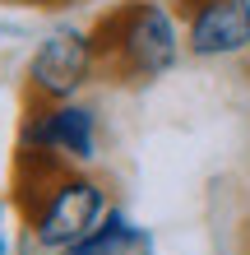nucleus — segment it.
I'll return each mask as SVG.
<instances>
[{
	"instance_id": "9d476101",
	"label": "nucleus",
	"mask_w": 250,
	"mask_h": 255,
	"mask_svg": "<svg viewBox=\"0 0 250 255\" xmlns=\"http://www.w3.org/2000/svg\"><path fill=\"white\" fill-rule=\"evenodd\" d=\"M0 218H5V200H0Z\"/></svg>"
},
{
	"instance_id": "20e7f679",
	"label": "nucleus",
	"mask_w": 250,
	"mask_h": 255,
	"mask_svg": "<svg viewBox=\"0 0 250 255\" xmlns=\"http://www.w3.org/2000/svg\"><path fill=\"white\" fill-rule=\"evenodd\" d=\"M19 153H56L70 167H88L97 158V112L83 102H28Z\"/></svg>"
},
{
	"instance_id": "39448f33",
	"label": "nucleus",
	"mask_w": 250,
	"mask_h": 255,
	"mask_svg": "<svg viewBox=\"0 0 250 255\" xmlns=\"http://www.w3.org/2000/svg\"><path fill=\"white\" fill-rule=\"evenodd\" d=\"M185 51L199 61H227L250 51V0H176Z\"/></svg>"
},
{
	"instance_id": "0eeeda50",
	"label": "nucleus",
	"mask_w": 250,
	"mask_h": 255,
	"mask_svg": "<svg viewBox=\"0 0 250 255\" xmlns=\"http://www.w3.org/2000/svg\"><path fill=\"white\" fill-rule=\"evenodd\" d=\"M37 5H47V9H70V5H83V0H37Z\"/></svg>"
},
{
	"instance_id": "f03ea898",
	"label": "nucleus",
	"mask_w": 250,
	"mask_h": 255,
	"mask_svg": "<svg viewBox=\"0 0 250 255\" xmlns=\"http://www.w3.org/2000/svg\"><path fill=\"white\" fill-rule=\"evenodd\" d=\"M107 186L97 176H88L83 167H65L56 181L47 186V195L33 204L28 214V242L47 255H65L70 246H79L88 232L107 214Z\"/></svg>"
},
{
	"instance_id": "1a4fd4ad",
	"label": "nucleus",
	"mask_w": 250,
	"mask_h": 255,
	"mask_svg": "<svg viewBox=\"0 0 250 255\" xmlns=\"http://www.w3.org/2000/svg\"><path fill=\"white\" fill-rule=\"evenodd\" d=\"M0 5H37V0H0Z\"/></svg>"
},
{
	"instance_id": "423d86ee",
	"label": "nucleus",
	"mask_w": 250,
	"mask_h": 255,
	"mask_svg": "<svg viewBox=\"0 0 250 255\" xmlns=\"http://www.w3.org/2000/svg\"><path fill=\"white\" fill-rule=\"evenodd\" d=\"M139 246H149L144 228L125 214V209H107L97 228L88 232L79 246H70L65 255H135Z\"/></svg>"
},
{
	"instance_id": "7ed1b4c3",
	"label": "nucleus",
	"mask_w": 250,
	"mask_h": 255,
	"mask_svg": "<svg viewBox=\"0 0 250 255\" xmlns=\"http://www.w3.org/2000/svg\"><path fill=\"white\" fill-rule=\"evenodd\" d=\"M97 70H102V56H97L93 28L61 23L33 47L23 84L33 102H75Z\"/></svg>"
},
{
	"instance_id": "6e6552de",
	"label": "nucleus",
	"mask_w": 250,
	"mask_h": 255,
	"mask_svg": "<svg viewBox=\"0 0 250 255\" xmlns=\"http://www.w3.org/2000/svg\"><path fill=\"white\" fill-rule=\"evenodd\" d=\"M0 255H9V242H5V228H0Z\"/></svg>"
},
{
	"instance_id": "f257e3e1",
	"label": "nucleus",
	"mask_w": 250,
	"mask_h": 255,
	"mask_svg": "<svg viewBox=\"0 0 250 255\" xmlns=\"http://www.w3.org/2000/svg\"><path fill=\"white\" fill-rule=\"evenodd\" d=\"M102 70L116 84H153L176 70L185 47L181 14L163 0H125L93 23Z\"/></svg>"
}]
</instances>
